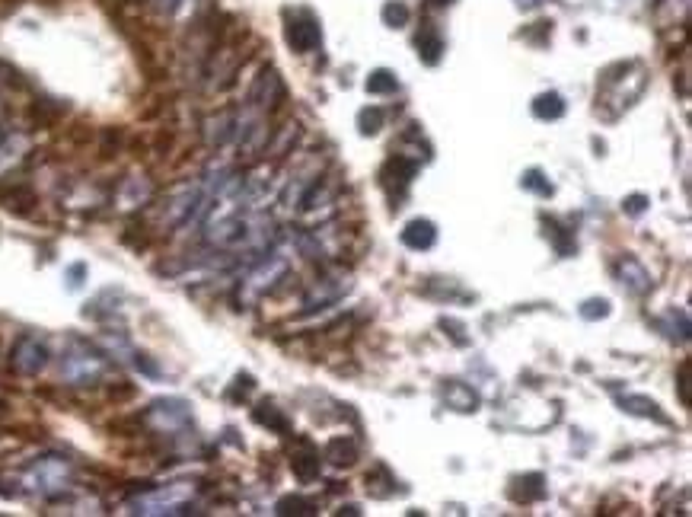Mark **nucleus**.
I'll return each instance as SVG.
<instances>
[{"label": "nucleus", "instance_id": "1", "mask_svg": "<svg viewBox=\"0 0 692 517\" xmlns=\"http://www.w3.org/2000/svg\"><path fill=\"white\" fill-rule=\"evenodd\" d=\"M106 368H109V361L99 355L96 348L74 342L61 358V380L74 383V387H90V383L103 380Z\"/></svg>", "mask_w": 692, "mask_h": 517}, {"label": "nucleus", "instance_id": "2", "mask_svg": "<svg viewBox=\"0 0 692 517\" xmlns=\"http://www.w3.org/2000/svg\"><path fill=\"white\" fill-rule=\"evenodd\" d=\"M192 495H195V486H189V482H173V486L150 489L138 495L131 502V508L134 514H185Z\"/></svg>", "mask_w": 692, "mask_h": 517}, {"label": "nucleus", "instance_id": "3", "mask_svg": "<svg viewBox=\"0 0 692 517\" xmlns=\"http://www.w3.org/2000/svg\"><path fill=\"white\" fill-rule=\"evenodd\" d=\"M26 486L39 495H48V498L67 492V486H71V463H67L64 457L36 460L26 473Z\"/></svg>", "mask_w": 692, "mask_h": 517}, {"label": "nucleus", "instance_id": "4", "mask_svg": "<svg viewBox=\"0 0 692 517\" xmlns=\"http://www.w3.org/2000/svg\"><path fill=\"white\" fill-rule=\"evenodd\" d=\"M288 275H291V265H288V259H284L281 253L262 259V262H259V269L243 281V288H240V300H246V304H249V300L265 297L272 288H278V281H284Z\"/></svg>", "mask_w": 692, "mask_h": 517}, {"label": "nucleus", "instance_id": "5", "mask_svg": "<svg viewBox=\"0 0 692 517\" xmlns=\"http://www.w3.org/2000/svg\"><path fill=\"white\" fill-rule=\"evenodd\" d=\"M284 36H288V45L300 55H310L323 45V29H319V20L307 10H288V26H284Z\"/></svg>", "mask_w": 692, "mask_h": 517}, {"label": "nucleus", "instance_id": "6", "mask_svg": "<svg viewBox=\"0 0 692 517\" xmlns=\"http://www.w3.org/2000/svg\"><path fill=\"white\" fill-rule=\"evenodd\" d=\"M10 364H13V371H20L26 377L32 374H39L45 364H48V348L42 339L36 336H23L20 342L13 345V355H10Z\"/></svg>", "mask_w": 692, "mask_h": 517}, {"label": "nucleus", "instance_id": "7", "mask_svg": "<svg viewBox=\"0 0 692 517\" xmlns=\"http://www.w3.org/2000/svg\"><path fill=\"white\" fill-rule=\"evenodd\" d=\"M284 99V83H281V77L275 74V71H262L259 77H256V83H252V90H249V109L252 112H268V109H275L278 103Z\"/></svg>", "mask_w": 692, "mask_h": 517}, {"label": "nucleus", "instance_id": "8", "mask_svg": "<svg viewBox=\"0 0 692 517\" xmlns=\"http://www.w3.org/2000/svg\"><path fill=\"white\" fill-rule=\"evenodd\" d=\"M147 419L154 422L160 431H179L182 425H189V406L176 403V399H163V403H154L147 412Z\"/></svg>", "mask_w": 692, "mask_h": 517}, {"label": "nucleus", "instance_id": "9", "mask_svg": "<svg viewBox=\"0 0 692 517\" xmlns=\"http://www.w3.org/2000/svg\"><path fill=\"white\" fill-rule=\"evenodd\" d=\"M348 291V278H323V281H316L313 291L307 294V300H303V310H319V307H326V304H335L342 294Z\"/></svg>", "mask_w": 692, "mask_h": 517}, {"label": "nucleus", "instance_id": "10", "mask_svg": "<svg viewBox=\"0 0 692 517\" xmlns=\"http://www.w3.org/2000/svg\"><path fill=\"white\" fill-rule=\"evenodd\" d=\"M418 173V160L412 157H405V154H396L390 163H386V170H383V182H386V189H399V195L409 189V182L415 179Z\"/></svg>", "mask_w": 692, "mask_h": 517}, {"label": "nucleus", "instance_id": "11", "mask_svg": "<svg viewBox=\"0 0 692 517\" xmlns=\"http://www.w3.org/2000/svg\"><path fill=\"white\" fill-rule=\"evenodd\" d=\"M415 48H418V58L425 61V64H437V61H441V55H444L441 29H437L434 23H425L418 36H415Z\"/></svg>", "mask_w": 692, "mask_h": 517}, {"label": "nucleus", "instance_id": "12", "mask_svg": "<svg viewBox=\"0 0 692 517\" xmlns=\"http://www.w3.org/2000/svg\"><path fill=\"white\" fill-rule=\"evenodd\" d=\"M205 138L214 147H224L230 138H236V115L233 112H217L205 122Z\"/></svg>", "mask_w": 692, "mask_h": 517}, {"label": "nucleus", "instance_id": "13", "mask_svg": "<svg viewBox=\"0 0 692 517\" xmlns=\"http://www.w3.org/2000/svg\"><path fill=\"white\" fill-rule=\"evenodd\" d=\"M616 275L622 278V285H626L629 291H635V294H645L648 288H651V278H648V272L641 269V262H635V259H619V265H616Z\"/></svg>", "mask_w": 692, "mask_h": 517}, {"label": "nucleus", "instance_id": "14", "mask_svg": "<svg viewBox=\"0 0 692 517\" xmlns=\"http://www.w3.org/2000/svg\"><path fill=\"white\" fill-rule=\"evenodd\" d=\"M291 470L300 482H313L319 476V454L310 444H300V450H294L291 457Z\"/></svg>", "mask_w": 692, "mask_h": 517}, {"label": "nucleus", "instance_id": "15", "mask_svg": "<svg viewBox=\"0 0 692 517\" xmlns=\"http://www.w3.org/2000/svg\"><path fill=\"white\" fill-rule=\"evenodd\" d=\"M434 240H437V230H434V224L425 221V218L412 221L409 227L402 230V243L409 246V249H431Z\"/></svg>", "mask_w": 692, "mask_h": 517}, {"label": "nucleus", "instance_id": "16", "mask_svg": "<svg viewBox=\"0 0 692 517\" xmlns=\"http://www.w3.org/2000/svg\"><path fill=\"white\" fill-rule=\"evenodd\" d=\"M444 399H447V406L457 409V412H476V406H479V396L472 393L466 383H457V380L447 383Z\"/></svg>", "mask_w": 692, "mask_h": 517}, {"label": "nucleus", "instance_id": "17", "mask_svg": "<svg viewBox=\"0 0 692 517\" xmlns=\"http://www.w3.org/2000/svg\"><path fill=\"white\" fill-rule=\"evenodd\" d=\"M326 460L335 466H351L354 460H358V444H354L351 438H332L326 444Z\"/></svg>", "mask_w": 692, "mask_h": 517}, {"label": "nucleus", "instance_id": "18", "mask_svg": "<svg viewBox=\"0 0 692 517\" xmlns=\"http://www.w3.org/2000/svg\"><path fill=\"white\" fill-rule=\"evenodd\" d=\"M533 115L536 119H562L565 115V103H562V96L559 93H543V96H536V103H533Z\"/></svg>", "mask_w": 692, "mask_h": 517}, {"label": "nucleus", "instance_id": "19", "mask_svg": "<svg viewBox=\"0 0 692 517\" xmlns=\"http://www.w3.org/2000/svg\"><path fill=\"white\" fill-rule=\"evenodd\" d=\"M399 90V80H396V74L393 71H386V68H380V71H374L367 77V93H374V96H386V93H396Z\"/></svg>", "mask_w": 692, "mask_h": 517}, {"label": "nucleus", "instance_id": "20", "mask_svg": "<svg viewBox=\"0 0 692 517\" xmlns=\"http://www.w3.org/2000/svg\"><path fill=\"white\" fill-rule=\"evenodd\" d=\"M517 486H523V489H514L511 495L517 498V502H536V498H543L546 495V489H543V476H523V479H517Z\"/></svg>", "mask_w": 692, "mask_h": 517}, {"label": "nucleus", "instance_id": "21", "mask_svg": "<svg viewBox=\"0 0 692 517\" xmlns=\"http://www.w3.org/2000/svg\"><path fill=\"white\" fill-rule=\"evenodd\" d=\"M622 406H626L629 412H635V415H645V419L667 422V415H661L657 403H651V399H645V396H626V399H622Z\"/></svg>", "mask_w": 692, "mask_h": 517}, {"label": "nucleus", "instance_id": "22", "mask_svg": "<svg viewBox=\"0 0 692 517\" xmlns=\"http://www.w3.org/2000/svg\"><path fill=\"white\" fill-rule=\"evenodd\" d=\"M412 20V10L402 4V0H390V4L383 7V23L393 26V29H402L405 23Z\"/></svg>", "mask_w": 692, "mask_h": 517}, {"label": "nucleus", "instance_id": "23", "mask_svg": "<svg viewBox=\"0 0 692 517\" xmlns=\"http://www.w3.org/2000/svg\"><path fill=\"white\" fill-rule=\"evenodd\" d=\"M252 415H256L259 425H268V428H275V431H288V419H284V415L278 412V406H272V403H262Z\"/></svg>", "mask_w": 692, "mask_h": 517}, {"label": "nucleus", "instance_id": "24", "mask_svg": "<svg viewBox=\"0 0 692 517\" xmlns=\"http://www.w3.org/2000/svg\"><path fill=\"white\" fill-rule=\"evenodd\" d=\"M386 122V112L377 109V106H370L358 115V128H361V135H377V131L383 128Z\"/></svg>", "mask_w": 692, "mask_h": 517}, {"label": "nucleus", "instance_id": "25", "mask_svg": "<svg viewBox=\"0 0 692 517\" xmlns=\"http://www.w3.org/2000/svg\"><path fill=\"white\" fill-rule=\"evenodd\" d=\"M313 511H316V505L307 502V498H300V495H288L278 502V514H313Z\"/></svg>", "mask_w": 692, "mask_h": 517}, {"label": "nucleus", "instance_id": "26", "mask_svg": "<svg viewBox=\"0 0 692 517\" xmlns=\"http://www.w3.org/2000/svg\"><path fill=\"white\" fill-rule=\"evenodd\" d=\"M520 186L530 189V192H539V195H552V186L543 179V173H539V170H530L527 176L520 179Z\"/></svg>", "mask_w": 692, "mask_h": 517}, {"label": "nucleus", "instance_id": "27", "mask_svg": "<svg viewBox=\"0 0 692 517\" xmlns=\"http://www.w3.org/2000/svg\"><path fill=\"white\" fill-rule=\"evenodd\" d=\"M606 313H610V304H606V300H587V304L581 307L584 320H594V316H606Z\"/></svg>", "mask_w": 692, "mask_h": 517}, {"label": "nucleus", "instance_id": "28", "mask_svg": "<svg viewBox=\"0 0 692 517\" xmlns=\"http://www.w3.org/2000/svg\"><path fill=\"white\" fill-rule=\"evenodd\" d=\"M689 371H692V364L683 361L680 364V396H683V406H689Z\"/></svg>", "mask_w": 692, "mask_h": 517}, {"label": "nucleus", "instance_id": "29", "mask_svg": "<svg viewBox=\"0 0 692 517\" xmlns=\"http://www.w3.org/2000/svg\"><path fill=\"white\" fill-rule=\"evenodd\" d=\"M185 4H189V0H157L160 13H166V16H176Z\"/></svg>", "mask_w": 692, "mask_h": 517}, {"label": "nucleus", "instance_id": "30", "mask_svg": "<svg viewBox=\"0 0 692 517\" xmlns=\"http://www.w3.org/2000/svg\"><path fill=\"white\" fill-rule=\"evenodd\" d=\"M622 208H626L629 214H641V211H645V195H632Z\"/></svg>", "mask_w": 692, "mask_h": 517}, {"label": "nucleus", "instance_id": "31", "mask_svg": "<svg viewBox=\"0 0 692 517\" xmlns=\"http://www.w3.org/2000/svg\"><path fill=\"white\" fill-rule=\"evenodd\" d=\"M546 0H517V7H523V10H536V7H543Z\"/></svg>", "mask_w": 692, "mask_h": 517}, {"label": "nucleus", "instance_id": "32", "mask_svg": "<svg viewBox=\"0 0 692 517\" xmlns=\"http://www.w3.org/2000/svg\"><path fill=\"white\" fill-rule=\"evenodd\" d=\"M428 4H434V7H450V4H457V0H428Z\"/></svg>", "mask_w": 692, "mask_h": 517}]
</instances>
